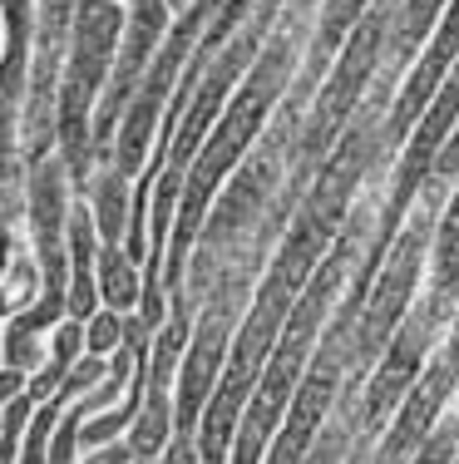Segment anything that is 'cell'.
<instances>
[{"instance_id": "6da1fadb", "label": "cell", "mask_w": 459, "mask_h": 464, "mask_svg": "<svg viewBox=\"0 0 459 464\" xmlns=\"http://www.w3.org/2000/svg\"><path fill=\"white\" fill-rule=\"evenodd\" d=\"M292 74H297V40H287V35L262 40L253 70L243 74V84L233 90V99L223 104V114L213 119L207 139L188 159V169H183L168 252H163V296H168V302L183 296V267H188L193 242H198V232L207 223V208L223 193V183L237 173V163L253 153L257 134L267 129V114L282 104V94L292 90Z\"/></svg>"}, {"instance_id": "7a4b0ae2", "label": "cell", "mask_w": 459, "mask_h": 464, "mask_svg": "<svg viewBox=\"0 0 459 464\" xmlns=\"http://www.w3.org/2000/svg\"><path fill=\"white\" fill-rule=\"evenodd\" d=\"M124 35V5L119 0H74L70 45L54 90V153H60L70 188H84L94 173V104L114 70V50Z\"/></svg>"}, {"instance_id": "3957f363", "label": "cell", "mask_w": 459, "mask_h": 464, "mask_svg": "<svg viewBox=\"0 0 459 464\" xmlns=\"http://www.w3.org/2000/svg\"><path fill=\"white\" fill-rule=\"evenodd\" d=\"M420 213L406 218L400 232L390 237V247L380 252L376 272H370L366 302H360L356 331H351V371H370V361L386 351V341L396 336V326L410 316V306L420 302V282L430 272V218H435V179L425 188Z\"/></svg>"}, {"instance_id": "277c9868", "label": "cell", "mask_w": 459, "mask_h": 464, "mask_svg": "<svg viewBox=\"0 0 459 464\" xmlns=\"http://www.w3.org/2000/svg\"><path fill=\"white\" fill-rule=\"evenodd\" d=\"M386 30H390V10L380 5V10H370L351 35H346V45L336 50L331 74H326V84L316 90L311 114H306L301 134H297V143H292V159H297L301 179H311V173L331 159L336 139L351 129L356 109H360V94L370 90V74H376L380 50H386Z\"/></svg>"}, {"instance_id": "5b68a950", "label": "cell", "mask_w": 459, "mask_h": 464, "mask_svg": "<svg viewBox=\"0 0 459 464\" xmlns=\"http://www.w3.org/2000/svg\"><path fill=\"white\" fill-rule=\"evenodd\" d=\"M440 326H445V316L420 296V302L410 306V316L396 326V336L386 341V351L370 361L366 385L356 391V401H346V395H341V405L351 411V425H356L366 440H376L380 430H386L390 411L406 401V391L420 381V371L430 366V351H435Z\"/></svg>"}, {"instance_id": "8992f818", "label": "cell", "mask_w": 459, "mask_h": 464, "mask_svg": "<svg viewBox=\"0 0 459 464\" xmlns=\"http://www.w3.org/2000/svg\"><path fill=\"white\" fill-rule=\"evenodd\" d=\"M168 20H173L168 0H129L124 35H119V50H114V70H109L104 94H100V104H94V159H100L109 149V139H114L119 114H124V104L134 99L153 50H158V40L168 35Z\"/></svg>"}, {"instance_id": "52a82bcc", "label": "cell", "mask_w": 459, "mask_h": 464, "mask_svg": "<svg viewBox=\"0 0 459 464\" xmlns=\"http://www.w3.org/2000/svg\"><path fill=\"white\" fill-rule=\"evenodd\" d=\"M346 375L351 371H346L341 351L316 341V356H311V366H306V375H301V385H297V395H292V405H287V415H282V425H277V435H272L262 464H301L306 459L316 430L326 425V415L341 401Z\"/></svg>"}, {"instance_id": "ba28073f", "label": "cell", "mask_w": 459, "mask_h": 464, "mask_svg": "<svg viewBox=\"0 0 459 464\" xmlns=\"http://www.w3.org/2000/svg\"><path fill=\"white\" fill-rule=\"evenodd\" d=\"M459 395V371L445 356H435L430 366L420 371V381L406 391V401L390 411L386 430L376 435L366 464H410V455L430 440V430L445 420V411L454 405Z\"/></svg>"}, {"instance_id": "9c48e42d", "label": "cell", "mask_w": 459, "mask_h": 464, "mask_svg": "<svg viewBox=\"0 0 459 464\" xmlns=\"http://www.w3.org/2000/svg\"><path fill=\"white\" fill-rule=\"evenodd\" d=\"M35 0H0V188L20 173V109L30 84Z\"/></svg>"}, {"instance_id": "30bf717a", "label": "cell", "mask_w": 459, "mask_h": 464, "mask_svg": "<svg viewBox=\"0 0 459 464\" xmlns=\"http://www.w3.org/2000/svg\"><path fill=\"white\" fill-rule=\"evenodd\" d=\"M459 64V0H445L440 20H435L430 40H425L420 60H415L406 90H400L396 109L386 114V129H380V139H406L410 124L420 119V109L435 99V90H440L445 80H450V70Z\"/></svg>"}, {"instance_id": "8fae6325", "label": "cell", "mask_w": 459, "mask_h": 464, "mask_svg": "<svg viewBox=\"0 0 459 464\" xmlns=\"http://www.w3.org/2000/svg\"><path fill=\"white\" fill-rule=\"evenodd\" d=\"M425 302L450 322L454 302H459V183L450 193V203L440 208V223L430 232V286Z\"/></svg>"}, {"instance_id": "7c38bea8", "label": "cell", "mask_w": 459, "mask_h": 464, "mask_svg": "<svg viewBox=\"0 0 459 464\" xmlns=\"http://www.w3.org/2000/svg\"><path fill=\"white\" fill-rule=\"evenodd\" d=\"M129 208H134V193H129V179L119 169L90 173V218L94 232H100L104 247H124V232H129Z\"/></svg>"}, {"instance_id": "4fadbf2b", "label": "cell", "mask_w": 459, "mask_h": 464, "mask_svg": "<svg viewBox=\"0 0 459 464\" xmlns=\"http://www.w3.org/2000/svg\"><path fill=\"white\" fill-rule=\"evenodd\" d=\"M173 440V391L168 385H144V401H139L134 425L124 430V445L134 459H163Z\"/></svg>"}, {"instance_id": "5bb4252c", "label": "cell", "mask_w": 459, "mask_h": 464, "mask_svg": "<svg viewBox=\"0 0 459 464\" xmlns=\"http://www.w3.org/2000/svg\"><path fill=\"white\" fill-rule=\"evenodd\" d=\"M94 282H100V306H109V312H139L144 272H139V262H129L124 247H104V242H100Z\"/></svg>"}, {"instance_id": "9a60e30c", "label": "cell", "mask_w": 459, "mask_h": 464, "mask_svg": "<svg viewBox=\"0 0 459 464\" xmlns=\"http://www.w3.org/2000/svg\"><path fill=\"white\" fill-rule=\"evenodd\" d=\"M370 5H376V0H326L321 15H316V45L311 50L316 54H336L346 45V35L370 15Z\"/></svg>"}, {"instance_id": "2e32d148", "label": "cell", "mask_w": 459, "mask_h": 464, "mask_svg": "<svg viewBox=\"0 0 459 464\" xmlns=\"http://www.w3.org/2000/svg\"><path fill=\"white\" fill-rule=\"evenodd\" d=\"M119 346H124V312H109V306H100V312L84 322V356L109 361Z\"/></svg>"}, {"instance_id": "e0dca14e", "label": "cell", "mask_w": 459, "mask_h": 464, "mask_svg": "<svg viewBox=\"0 0 459 464\" xmlns=\"http://www.w3.org/2000/svg\"><path fill=\"white\" fill-rule=\"evenodd\" d=\"M454 455H459V420L450 415L430 430V440L410 455V464H454Z\"/></svg>"}, {"instance_id": "ac0fdd59", "label": "cell", "mask_w": 459, "mask_h": 464, "mask_svg": "<svg viewBox=\"0 0 459 464\" xmlns=\"http://www.w3.org/2000/svg\"><path fill=\"white\" fill-rule=\"evenodd\" d=\"M80 464H134V455H129L124 440H109V445H100V450H84Z\"/></svg>"}, {"instance_id": "d6986e66", "label": "cell", "mask_w": 459, "mask_h": 464, "mask_svg": "<svg viewBox=\"0 0 459 464\" xmlns=\"http://www.w3.org/2000/svg\"><path fill=\"white\" fill-rule=\"evenodd\" d=\"M25 381H30L25 371H10V366H0V411H5V405L15 401L20 391H25Z\"/></svg>"}, {"instance_id": "ffe728a7", "label": "cell", "mask_w": 459, "mask_h": 464, "mask_svg": "<svg viewBox=\"0 0 459 464\" xmlns=\"http://www.w3.org/2000/svg\"><path fill=\"white\" fill-rule=\"evenodd\" d=\"M454 420H459V415H454Z\"/></svg>"}]
</instances>
